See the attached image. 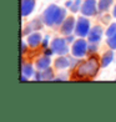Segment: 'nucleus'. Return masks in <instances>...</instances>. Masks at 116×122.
Listing matches in <instances>:
<instances>
[{
    "label": "nucleus",
    "mask_w": 116,
    "mask_h": 122,
    "mask_svg": "<svg viewBox=\"0 0 116 122\" xmlns=\"http://www.w3.org/2000/svg\"><path fill=\"white\" fill-rule=\"evenodd\" d=\"M99 62L96 57H90L87 61H82V62L77 66L75 71V79H90V77L95 76L97 70H99Z\"/></svg>",
    "instance_id": "nucleus-1"
},
{
    "label": "nucleus",
    "mask_w": 116,
    "mask_h": 122,
    "mask_svg": "<svg viewBox=\"0 0 116 122\" xmlns=\"http://www.w3.org/2000/svg\"><path fill=\"white\" fill-rule=\"evenodd\" d=\"M66 11L65 9L59 8L56 5H50L44 13V21L47 25H53V24H63V21L65 19Z\"/></svg>",
    "instance_id": "nucleus-2"
},
{
    "label": "nucleus",
    "mask_w": 116,
    "mask_h": 122,
    "mask_svg": "<svg viewBox=\"0 0 116 122\" xmlns=\"http://www.w3.org/2000/svg\"><path fill=\"white\" fill-rule=\"evenodd\" d=\"M89 30H90V24H89V21H87V19L80 18L79 20H77V24L75 26L76 35H79V36H86L87 32H89Z\"/></svg>",
    "instance_id": "nucleus-3"
},
{
    "label": "nucleus",
    "mask_w": 116,
    "mask_h": 122,
    "mask_svg": "<svg viewBox=\"0 0 116 122\" xmlns=\"http://www.w3.org/2000/svg\"><path fill=\"white\" fill-rule=\"evenodd\" d=\"M51 49L56 54H60V55H65L68 54L69 49H68V45H66V41L64 39H55L51 44Z\"/></svg>",
    "instance_id": "nucleus-4"
},
{
    "label": "nucleus",
    "mask_w": 116,
    "mask_h": 122,
    "mask_svg": "<svg viewBox=\"0 0 116 122\" xmlns=\"http://www.w3.org/2000/svg\"><path fill=\"white\" fill-rule=\"evenodd\" d=\"M86 49H87V45L84 40H77L75 41L74 46H73V55L76 57H80V56H84L86 54Z\"/></svg>",
    "instance_id": "nucleus-5"
},
{
    "label": "nucleus",
    "mask_w": 116,
    "mask_h": 122,
    "mask_svg": "<svg viewBox=\"0 0 116 122\" xmlns=\"http://www.w3.org/2000/svg\"><path fill=\"white\" fill-rule=\"evenodd\" d=\"M96 1L95 0H86L81 6V13L84 15H94L96 13Z\"/></svg>",
    "instance_id": "nucleus-6"
},
{
    "label": "nucleus",
    "mask_w": 116,
    "mask_h": 122,
    "mask_svg": "<svg viewBox=\"0 0 116 122\" xmlns=\"http://www.w3.org/2000/svg\"><path fill=\"white\" fill-rule=\"evenodd\" d=\"M35 6V0H21V15H29Z\"/></svg>",
    "instance_id": "nucleus-7"
},
{
    "label": "nucleus",
    "mask_w": 116,
    "mask_h": 122,
    "mask_svg": "<svg viewBox=\"0 0 116 122\" xmlns=\"http://www.w3.org/2000/svg\"><path fill=\"white\" fill-rule=\"evenodd\" d=\"M75 26V19L74 18H68L61 25V32L64 35H70L73 32V29Z\"/></svg>",
    "instance_id": "nucleus-8"
},
{
    "label": "nucleus",
    "mask_w": 116,
    "mask_h": 122,
    "mask_svg": "<svg viewBox=\"0 0 116 122\" xmlns=\"http://www.w3.org/2000/svg\"><path fill=\"white\" fill-rule=\"evenodd\" d=\"M101 34H102V29L100 26H94L92 29L90 30L89 34V40L91 44H96L97 41H100L101 39Z\"/></svg>",
    "instance_id": "nucleus-9"
},
{
    "label": "nucleus",
    "mask_w": 116,
    "mask_h": 122,
    "mask_svg": "<svg viewBox=\"0 0 116 122\" xmlns=\"http://www.w3.org/2000/svg\"><path fill=\"white\" fill-rule=\"evenodd\" d=\"M27 42H29V45L32 46V47L37 46L41 42V36H40V34H39V32H34V34L29 35V37H27Z\"/></svg>",
    "instance_id": "nucleus-10"
},
{
    "label": "nucleus",
    "mask_w": 116,
    "mask_h": 122,
    "mask_svg": "<svg viewBox=\"0 0 116 122\" xmlns=\"http://www.w3.org/2000/svg\"><path fill=\"white\" fill-rule=\"evenodd\" d=\"M36 66H37V69H40V70H46L49 66H50V59H49L47 55L39 59L37 62H36Z\"/></svg>",
    "instance_id": "nucleus-11"
},
{
    "label": "nucleus",
    "mask_w": 116,
    "mask_h": 122,
    "mask_svg": "<svg viewBox=\"0 0 116 122\" xmlns=\"http://www.w3.org/2000/svg\"><path fill=\"white\" fill-rule=\"evenodd\" d=\"M35 79H36V80H45V81H47V80H53V79H54V77H53V71H51V70H49V67H47L46 71L36 74Z\"/></svg>",
    "instance_id": "nucleus-12"
},
{
    "label": "nucleus",
    "mask_w": 116,
    "mask_h": 122,
    "mask_svg": "<svg viewBox=\"0 0 116 122\" xmlns=\"http://www.w3.org/2000/svg\"><path fill=\"white\" fill-rule=\"evenodd\" d=\"M112 59H114V52H112V51L106 52V54L102 56V59H101V66H102V67L107 66V65L112 61Z\"/></svg>",
    "instance_id": "nucleus-13"
},
{
    "label": "nucleus",
    "mask_w": 116,
    "mask_h": 122,
    "mask_svg": "<svg viewBox=\"0 0 116 122\" xmlns=\"http://www.w3.org/2000/svg\"><path fill=\"white\" fill-rule=\"evenodd\" d=\"M55 65H56L58 69H65L70 65V60L66 57H59L56 61H55Z\"/></svg>",
    "instance_id": "nucleus-14"
},
{
    "label": "nucleus",
    "mask_w": 116,
    "mask_h": 122,
    "mask_svg": "<svg viewBox=\"0 0 116 122\" xmlns=\"http://www.w3.org/2000/svg\"><path fill=\"white\" fill-rule=\"evenodd\" d=\"M21 72L25 76H31L34 74V70H32V66L30 64H24L23 67H21Z\"/></svg>",
    "instance_id": "nucleus-15"
},
{
    "label": "nucleus",
    "mask_w": 116,
    "mask_h": 122,
    "mask_svg": "<svg viewBox=\"0 0 116 122\" xmlns=\"http://www.w3.org/2000/svg\"><path fill=\"white\" fill-rule=\"evenodd\" d=\"M111 4H112V0H100V3H99V9H100L101 11L107 10Z\"/></svg>",
    "instance_id": "nucleus-16"
},
{
    "label": "nucleus",
    "mask_w": 116,
    "mask_h": 122,
    "mask_svg": "<svg viewBox=\"0 0 116 122\" xmlns=\"http://www.w3.org/2000/svg\"><path fill=\"white\" fill-rule=\"evenodd\" d=\"M40 26H41V24H39V20H34L32 23H30L29 25H27V27L24 30V34H26L27 32V30H30V31H32L34 29H40Z\"/></svg>",
    "instance_id": "nucleus-17"
},
{
    "label": "nucleus",
    "mask_w": 116,
    "mask_h": 122,
    "mask_svg": "<svg viewBox=\"0 0 116 122\" xmlns=\"http://www.w3.org/2000/svg\"><path fill=\"white\" fill-rule=\"evenodd\" d=\"M106 35H107L109 37L116 35V24H112V25L109 26V29H107V31H106Z\"/></svg>",
    "instance_id": "nucleus-18"
},
{
    "label": "nucleus",
    "mask_w": 116,
    "mask_h": 122,
    "mask_svg": "<svg viewBox=\"0 0 116 122\" xmlns=\"http://www.w3.org/2000/svg\"><path fill=\"white\" fill-rule=\"evenodd\" d=\"M107 44H109V46L111 49H116V35L110 36L109 40H107Z\"/></svg>",
    "instance_id": "nucleus-19"
},
{
    "label": "nucleus",
    "mask_w": 116,
    "mask_h": 122,
    "mask_svg": "<svg viewBox=\"0 0 116 122\" xmlns=\"http://www.w3.org/2000/svg\"><path fill=\"white\" fill-rule=\"evenodd\" d=\"M80 3H81V1H80V0H76V1H75V4L73 3V5H71V6H70V8H71V10H73V11H74V13H75V11H76V10H77V9H79V8H80Z\"/></svg>",
    "instance_id": "nucleus-20"
},
{
    "label": "nucleus",
    "mask_w": 116,
    "mask_h": 122,
    "mask_svg": "<svg viewBox=\"0 0 116 122\" xmlns=\"http://www.w3.org/2000/svg\"><path fill=\"white\" fill-rule=\"evenodd\" d=\"M89 50H90V51H96V45H90Z\"/></svg>",
    "instance_id": "nucleus-21"
},
{
    "label": "nucleus",
    "mask_w": 116,
    "mask_h": 122,
    "mask_svg": "<svg viewBox=\"0 0 116 122\" xmlns=\"http://www.w3.org/2000/svg\"><path fill=\"white\" fill-rule=\"evenodd\" d=\"M45 54L47 55V56H49V55H53V54H54V51H53V49H51V50H46V51H45Z\"/></svg>",
    "instance_id": "nucleus-22"
},
{
    "label": "nucleus",
    "mask_w": 116,
    "mask_h": 122,
    "mask_svg": "<svg viewBox=\"0 0 116 122\" xmlns=\"http://www.w3.org/2000/svg\"><path fill=\"white\" fill-rule=\"evenodd\" d=\"M47 40H49V39H47V37H45V40L42 41V46H44V47L47 46Z\"/></svg>",
    "instance_id": "nucleus-23"
},
{
    "label": "nucleus",
    "mask_w": 116,
    "mask_h": 122,
    "mask_svg": "<svg viewBox=\"0 0 116 122\" xmlns=\"http://www.w3.org/2000/svg\"><path fill=\"white\" fill-rule=\"evenodd\" d=\"M73 40H74V37H73V36H69L68 39H66V41H69V42H70V41H73Z\"/></svg>",
    "instance_id": "nucleus-24"
},
{
    "label": "nucleus",
    "mask_w": 116,
    "mask_h": 122,
    "mask_svg": "<svg viewBox=\"0 0 116 122\" xmlns=\"http://www.w3.org/2000/svg\"><path fill=\"white\" fill-rule=\"evenodd\" d=\"M25 51H26V45H25V44L23 42V54H24Z\"/></svg>",
    "instance_id": "nucleus-25"
},
{
    "label": "nucleus",
    "mask_w": 116,
    "mask_h": 122,
    "mask_svg": "<svg viewBox=\"0 0 116 122\" xmlns=\"http://www.w3.org/2000/svg\"><path fill=\"white\" fill-rule=\"evenodd\" d=\"M114 16L116 18V6H115V9H114Z\"/></svg>",
    "instance_id": "nucleus-26"
}]
</instances>
